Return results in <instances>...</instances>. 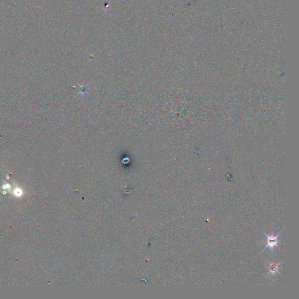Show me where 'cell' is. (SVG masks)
I'll return each mask as SVG.
<instances>
[{
  "label": "cell",
  "mask_w": 299,
  "mask_h": 299,
  "mask_svg": "<svg viewBox=\"0 0 299 299\" xmlns=\"http://www.w3.org/2000/svg\"><path fill=\"white\" fill-rule=\"evenodd\" d=\"M279 263L278 264H275L274 263H270L269 265V273L271 274H275L276 272H277L279 269Z\"/></svg>",
  "instance_id": "7a4b0ae2"
},
{
  "label": "cell",
  "mask_w": 299,
  "mask_h": 299,
  "mask_svg": "<svg viewBox=\"0 0 299 299\" xmlns=\"http://www.w3.org/2000/svg\"><path fill=\"white\" fill-rule=\"evenodd\" d=\"M281 233L279 234L278 235H276V236H274V235H266V234H265V235L267 237V239H266L267 245L265 246V249L266 248H269L270 250L272 251L275 247H278V238L279 235L281 234Z\"/></svg>",
  "instance_id": "6da1fadb"
}]
</instances>
